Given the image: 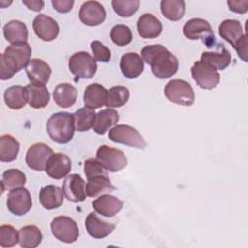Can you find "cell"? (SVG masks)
Returning a JSON list of instances; mask_svg holds the SVG:
<instances>
[{
  "instance_id": "cell-38",
  "label": "cell",
  "mask_w": 248,
  "mask_h": 248,
  "mask_svg": "<svg viewBox=\"0 0 248 248\" xmlns=\"http://www.w3.org/2000/svg\"><path fill=\"white\" fill-rule=\"evenodd\" d=\"M110 39L114 45L124 46L132 42L133 34L127 25L116 24L110 30Z\"/></svg>"
},
{
  "instance_id": "cell-5",
  "label": "cell",
  "mask_w": 248,
  "mask_h": 248,
  "mask_svg": "<svg viewBox=\"0 0 248 248\" xmlns=\"http://www.w3.org/2000/svg\"><path fill=\"white\" fill-rule=\"evenodd\" d=\"M164 94L170 102L180 106H192L195 102V93L191 84L183 79H171L165 88Z\"/></svg>"
},
{
  "instance_id": "cell-18",
  "label": "cell",
  "mask_w": 248,
  "mask_h": 248,
  "mask_svg": "<svg viewBox=\"0 0 248 248\" xmlns=\"http://www.w3.org/2000/svg\"><path fill=\"white\" fill-rule=\"evenodd\" d=\"M26 75L31 83L46 84L51 75L50 66L40 58H32L25 68Z\"/></svg>"
},
{
  "instance_id": "cell-9",
  "label": "cell",
  "mask_w": 248,
  "mask_h": 248,
  "mask_svg": "<svg viewBox=\"0 0 248 248\" xmlns=\"http://www.w3.org/2000/svg\"><path fill=\"white\" fill-rule=\"evenodd\" d=\"M96 159L107 170L110 172L121 170L128 163V160L122 150L106 144L101 145L97 149Z\"/></svg>"
},
{
  "instance_id": "cell-8",
  "label": "cell",
  "mask_w": 248,
  "mask_h": 248,
  "mask_svg": "<svg viewBox=\"0 0 248 248\" xmlns=\"http://www.w3.org/2000/svg\"><path fill=\"white\" fill-rule=\"evenodd\" d=\"M108 138L113 142L125 144L135 148L144 149L146 146V141L140 132L125 124L115 125L112 129H110L108 132Z\"/></svg>"
},
{
  "instance_id": "cell-33",
  "label": "cell",
  "mask_w": 248,
  "mask_h": 248,
  "mask_svg": "<svg viewBox=\"0 0 248 248\" xmlns=\"http://www.w3.org/2000/svg\"><path fill=\"white\" fill-rule=\"evenodd\" d=\"M19 245L23 248H35L40 245L43 239L41 230L35 225H27L19 231Z\"/></svg>"
},
{
  "instance_id": "cell-16",
  "label": "cell",
  "mask_w": 248,
  "mask_h": 248,
  "mask_svg": "<svg viewBox=\"0 0 248 248\" xmlns=\"http://www.w3.org/2000/svg\"><path fill=\"white\" fill-rule=\"evenodd\" d=\"M62 189L66 199L73 202H82L87 197L85 181L78 173L67 175L64 179Z\"/></svg>"
},
{
  "instance_id": "cell-32",
  "label": "cell",
  "mask_w": 248,
  "mask_h": 248,
  "mask_svg": "<svg viewBox=\"0 0 248 248\" xmlns=\"http://www.w3.org/2000/svg\"><path fill=\"white\" fill-rule=\"evenodd\" d=\"M19 142L12 135L5 134L0 137V161L12 162L17 158Z\"/></svg>"
},
{
  "instance_id": "cell-43",
  "label": "cell",
  "mask_w": 248,
  "mask_h": 248,
  "mask_svg": "<svg viewBox=\"0 0 248 248\" xmlns=\"http://www.w3.org/2000/svg\"><path fill=\"white\" fill-rule=\"evenodd\" d=\"M230 11L237 14H245L248 11V0H237L227 2Z\"/></svg>"
},
{
  "instance_id": "cell-34",
  "label": "cell",
  "mask_w": 248,
  "mask_h": 248,
  "mask_svg": "<svg viewBox=\"0 0 248 248\" xmlns=\"http://www.w3.org/2000/svg\"><path fill=\"white\" fill-rule=\"evenodd\" d=\"M26 183V175L18 169H9L2 174V192L22 188Z\"/></svg>"
},
{
  "instance_id": "cell-6",
  "label": "cell",
  "mask_w": 248,
  "mask_h": 248,
  "mask_svg": "<svg viewBox=\"0 0 248 248\" xmlns=\"http://www.w3.org/2000/svg\"><path fill=\"white\" fill-rule=\"evenodd\" d=\"M183 35L189 40H202L208 46L212 47L215 43L213 29L209 22L203 18H191L183 26Z\"/></svg>"
},
{
  "instance_id": "cell-29",
  "label": "cell",
  "mask_w": 248,
  "mask_h": 248,
  "mask_svg": "<svg viewBox=\"0 0 248 248\" xmlns=\"http://www.w3.org/2000/svg\"><path fill=\"white\" fill-rule=\"evenodd\" d=\"M231 59V52L222 45L220 46V51H204L201 56L202 62L209 65L216 71L226 69L230 65Z\"/></svg>"
},
{
  "instance_id": "cell-28",
  "label": "cell",
  "mask_w": 248,
  "mask_h": 248,
  "mask_svg": "<svg viewBox=\"0 0 248 248\" xmlns=\"http://www.w3.org/2000/svg\"><path fill=\"white\" fill-rule=\"evenodd\" d=\"M3 33L6 40L11 44L26 43L28 39V29L25 23L20 20H11L3 27Z\"/></svg>"
},
{
  "instance_id": "cell-3",
  "label": "cell",
  "mask_w": 248,
  "mask_h": 248,
  "mask_svg": "<svg viewBox=\"0 0 248 248\" xmlns=\"http://www.w3.org/2000/svg\"><path fill=\"white\" fill-rule=\"evenodd\" d=\"M75 130L74 113L67 111L53 113L46 122V131L49 138L59 144L68 143L73 139Z\"/></svg>"
},
{
  "instance_id": "cell-11",
  "label": "cell",
  "mask_w": 248,
  "mask_h": 248,
  "mask_svg": "<svg viewBox=\"0 0 248 248\" xmlns=\"http://www.w3.org/2000/svg\"><path fill=\"white\" fill-rule=\"evenodd\" d=\"M191 75L197 84L202 89H213L220 82V74L201 60L195 61L191 67Z\"/></svg>"
},
{
  "instance_id": "cell-39",
  "label": "cell",
  "mask_w": 248,
  "mask_h": 248,
  "mask_svg": "<svg viewBox=\"0 0 248 248\" xmlns=\"http://www.w3.org/2000/svg\"><path fill=\"white\" fill-rule=\"evenodd\" d=\"M139 0H113L111 6L113 11L122 17H129L133 16L140 7Z\"/></svg>"
},
{
  "instance_id": "cell-44",
  "label": "cell",
  "mask_w": 248,
  "mask_h": 248,
  "mask_svg": "<svg viewBox=\"0 0 248 248\" xmlns=\"http://www.w3.org/2000/svg\"><path fill=\"white\" fill-rule=\"evenodd\" d=\"M22 4L25 5L31 11L40 12L43 9L45 3L44 1H41V0H29V1L22 0Z\"/></svg>"
},
{
  "instance_id": "cell-19",
  "label": "cell",
  "mask_w": 248,
  "mask_h": 248,
  "mask_svg": "<svg viewBox=\"0 0 248 248\" xmlns=\"http://www.w3.org/2000/svg\"><path fill=\"white\" fill-rule=\"evenodd\" d=\"M137 30L141 38L155 39L163 31L162 22L152 14L146 13L140 16L137 22Z\"/></svg>"
},
{
  "instance_id": "cell-41",
  "label": "cell",
  "mask_w": 248,
  "mask_h": 248,
  "mask_svg": "<svg viewBox=\"0 0 248 248\" xmlns=\"http://www.w3.org/2000/svg\"><path fill=\"white\" fill-rule=\"evenodd\" d=\"M90 46H91V50L95 60L105 62V63L109 62L111 58V52L108 46H106L104 44H102L99 41H93L90 44Z\"/></svg>"
},
{
  "instance_id": "cell-4",
  "label": "cell",
  "mask_w": 248,
  "mask_h": 248,
  "mask_svg": "<svg viewBox=\"0 0 248 248\" xmlns=\"http://www.w3.org/2000/svg\"><path fill=\"white\" fill-rule=\"evenodd\" d=\"M219 35L236 50L238 56L247 62V36L239 20L225 19L219 25Z\"/></svg>"
},
{
  "instance_id": "cell-30",
  "label": "cell",
  "mask_w": 248,
  "mask_h": 248,
  "mask_svg": "<svg viewBox=\"0 0 248 248\" xmlns=\"http://www.w3.org/2000/svg\"><path fill=\"white\" fill-rule=\"evenodd\" d=\"M119 120L118 112L113 108L102 109L96 113L93 130L98 135L106 134L110 127L115 125Z\"/></svg>"
},
{
  "instance_id": "cell-40",
  "label": "cell",
  "mask_w": 248,
  "mask_h": 248,
  "mask_svg": "<svg viewBox=\"0 0 248 248\" xmlns=\"http://www.w3.org/2000/svg\"><path fill=\"white\" fill-rule=\"evenodd\" d=\"M19 241L18 232L11 225H1L0 227V245L2 247H13Z\"/></svg>"
},
{
  "instance_id": "cell-20",
  "label": "cell",
  "mask_w": 248,
  "mask_h": 248,
  "mask_svg": "<svg viewBox=\"0 0 248 248\" xmlns=\"http://www.w3.org/2000/svg\"><path fill=\"white\" fill-rule=\"evenodd\" d=\"M92 207L97 213L111 218L122 209L123 202L112 195L105 194L92 202Z\"/></svg>"
},
{
  "instance_id": "cell-2",
  "label": "cell",
  "mask_w": 248,
  "mask_h": 248,
  "mask_svg": "<svg viewBox=\"0 0 248 248\" xmlns=\"http://www.w3.org/2000/svg\"><path fill=\"white\" fill-rule=\"evenodd\" d=\"M31 46L26 43L12 44L0 55V78L10 79L16 73L22 70L31 60Z\"/></svg>"
},
{
  "instance_id": "cell-31",
  "label": "cell",
  "mask_w": 248,
  "mask_h": 248,
  "mask_svg": "<svg viewBox=\"0 0 248 248\" xmlns=\"http://www.w3.org/2000/svg\"><path fill=\"white\" fill-rule=\"evenodd\" d=\"M3 97L5 105L9 108L15 110L22 108L27 103L25 87L20 85H13L8 87L5 90Z\"/></svg>"
},
{
  "instance_id": "cell-24",
  "label": "cell",
  "mask_w": 248,
  "mask_h": 248,
  "mask_svg": "<svg viewBox=\"0 0 248 248\" xmlns=\"http://www.w3.org/2000/svg\"><path fill=\"white\" fill-rule=\"evenodd\" d=\"M108 90L100 83H91L84 90V106L90 109H96L106 105Z\"/></svg>"
},
{
  "instance_id": "cell-42",
  "label": "cell",
  "mask_w": 248,
  "mask_h": 248,
  "mask_svg": "<svg viewBox=\"0 0 248 248\" xmlns=\"http://www.w3.org/2000/svg\"><path fill=\"white\" fill-rule=\"evenodd\" d=\"M51 4L53 9L56 10L58 13H68L73 9L75 2L73 0H52Z\"/></svg>"
},
{
  "instance_id": "cell-12",
  "label": "cell",
  "mask_w": 248,
  "mask_h": 248,
  "mask_svg": "<svg viewBox=\"0 0 248 248\" xmlns=\"http://www.w3.org/2000/svg\"><path fill=\"white\" fill-rule=\"evenodd\" d=\"M7 207L14 215L26 214L32 207V198L26 188H18L10 191L7 197Z\"/></svg>"
},
{
  "instance_id": "cell-10",
  "label": "cell",
  "mask_w": 248,
  "mask_h": 248,
  "mask_svg": "<svg viewBox=\"0 0 248 248\" xmlns=\"http://www.w3.org/2000/svg\"><path fill=\"white\" fill-rule=\"evenodd\" d=\"M69 70L77 78H91L96 74L97 62L85 51H78L69 59Z\"/></svg>"
},
{
  "instance_id": "cell-23",
  "label": "cell",
  "mask_w": 248,
  "mask_h": 248,
  "mask_svg": "<svg viewBox=\"0 0 248 248\" xmlns=\"http://www.w3.org/2000/svg\"><path fill=\"white\" fill-rule=\"evenodd\" d=\"M27 103L33 108H42L49 103V92L45 84L29 83L25 86Z\"/></svg>"
},
{
  "instance_id": "cell-7",
  "label": "cell",
  "mask_w": 248,
  "mask_h": 248,
  "mask_svg": "<svg viewBox=\"0 0 248 248\" xmlns=\"http://www.w3.org/2000/svg\"><path fill=\"white\" fill-rule=\"evenodd\" d=\"M53 236L64 243H74L79 236V229L74 219L61 215L55 217L50 223Z\"/></svg>"
},
{
  "instance_id": "cell-27",
  "label": "cell",
  "mask_w": 248,
  "mask_h": 248,
  "mask_svg": "<svg viewBox=\"0 0 248 248\" xmlns=\"http://www.w3.org/2000/svg\"><path fill=\"white\" fill-rule=\"evenodd\" d=\"M53 100L55 104L63 108L75 105L78 98V89L67 82L59 83L53 90Z\"/></svg>"
},
{
  "instance_id": "cell-14",
  "label": "cell",
  "mask_w": 248,
  "mask_h": 248,
  "mask_svg": "<svg viewBox=\"0 0 248 248\" xmlns=\"http://www.w3.org/2000/svg\"><path fill=\"white\" fill-rule=\"evenodd\" d=\"M32 26L36 36L45 42L53 41L59 34V25L56 20L45 14L36 16Z\"/></svg>"
},
{
  "instance_id": "cell-15",
  "label": "cell",
  "mask_w": 248,
  "mask_h": 248,
  "mask_svg": "<svg viewBox=\"0 0 248 248\" xmlns=\"http://www.w3.org/2000/svg\"><path fill=\"white\" fill-rule=\"evenodd\" d=\"M106 10L98 1H86L79 9V20L87 26H97L106 19Z\"/></svg>"
},
{
  "instance_id": "cell-13",
  "label": "cell",
  "mask_w": 248,
  "mask_h": 248,
  "mask_svg": "<svg viewBox=\"0 0 248 248\" xmlns=\"http://www.w3.org/2000/svg\"><path fill=\"white\" fill-rule=\"evenodd\" d=\"M53 154L52 149L44 142H37L32 144L25 155V162L27 166L38 171L45 170L49 157Z\"/></svg>"
},
{
  "instance_id": "cell-25",
  "label": "cell",
  "mask_w": 248,
  "mask_h": 248,
  "mask_svg": "<svg viewBox=\"0 0 248 248\" xmlns=\"http://www.w3.org/2000/svg\"><path fill=\"white\" fill-rule=\"evenodd\" d=\"M115 190L111 183L108 174H97L87 178L86 195L90 198H95L105 194H109Z\"/></svg>"
},
{
  "instance_id": "cell-1",
  "label": "cell",
  "mask_w": 248,
  "mask_h": 248,
  "mask_svg": "<svg viewBox=\"0 0 248 248\" xmlns=\"http://www.w3.org/2000/svg\"><path fill=\"white\" fill-rule=\"evenodd\" d=\"M141 57L151 67L152 74L158 78H169L178 70V59L162 45H148L141 49Z\"/></svg>"
},
{
  "instance_id": "cell-35",
  "label": "cell",
  "mask_w": 248,
  "mask_h": 248,
  "mask_svg": "<svg viewBox=\"0 0 248 248\" xmlns=\"http://www.w3.org/2000/svg\"><path fill=\"white\" fill-rule=\"evenodd\" d=\"M161 13L171 21L180 20L185 13V3L182 0H163L161 1Z\"/></svg>"
},
{
  "instance_id": "cell-37",
  "label": "cell",
  "mask_w": 248,
  "mask_h": 248,
  "mask_svg": "<svg viewBox=\"0 0 248 248\" xmlns=\"http://www.w3.org/2000/svg\"><path fill=\"white\" fill-rule=\"evenodd\" d=\"M96 113L93 109L80 108L74 113L75 127L78 132H85L93 127Z\"/></svg>"
},
{
  "instance_id": "cell-17",
  "label": "cell",
  "mask_w": 248,
  "mask_h": 248,
  "mask_svg": "<svg viewBox=\"0 0 248 248\" xmlns=\"http://www.w3.org/2000/svg\"><path fill=\"white\" fill-rule=\"evenodd\" d=\"M72 168L71 159L64 153H53L46 162L45 171L53 179H62L67 176Z\"/></svg>"
},
{
  "instance_id": "cell-36",
  "label": "cell",
  "mask_w": 248,
  "mask_h": 248,
  "mask_svg": "<svg viewBox=\"0 0 248 248\" xmlns=\"http://www.w3.org/2000/svg\"><path fill=\"white\" fill-rule=\"evenodd\" d=\"M130 98V91L125 86H113L108 91L106 107L110 108H119L124 106Z\"/></svg>"
},
{
  "instance_id": "cell-22",
  "label": "cell",
  "mask_w": 248,
  "mask_h": 248,
  "mask_svg": "<svg viewBox=\"0 0 248 248\" xmlns=\"http://www.w3.org/2000/svg\"><path fill=\"white\" fill-rule=\"evenodd\" d=\"M85 228L91 237L101 239L110 234L115 229V225L105 222L101 220L95 212H90L85 219Z\"/></svg>"
},
{
  "instance_id": "cell-26",
  "label": "cell",
  "mask_w": 248,
  "mask_h": 248,
  "mask_svg": "<svg viewBox=\"0 0 248 248\" xmlns=\"http://www.w3.org/2000/svg\"><path fill=\"white\" fill-rule=\"evenodd\" d=\"M39 200L43 207L47 210L58 208L63 204V189L53 184L46 185L41 189L39 194Z\"/></svg>"
},
{
  "instance_id": "cell-21",
  "label": "cell",
  "mask_w": 248,
  "mask_h": 248,
  "mask_svg": "<svg viewBox=\"0 0 248 248\" xmlns=\"http://www.w3.org/2000/svg\"><path fill=\"white\" fill-rule=\"evenodd\" d=\"M119 66L122 75L130 79L138 78L144 70L143 60L137 52H127L123 54Z\"/></svg>"
}]
</instances>
